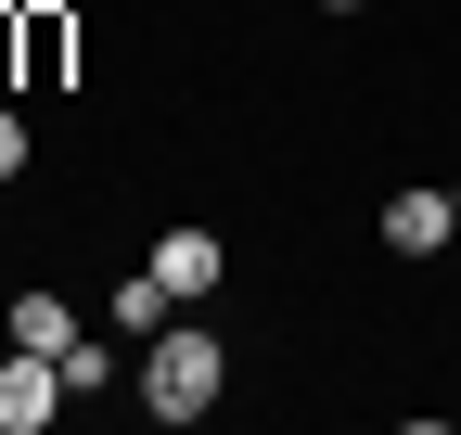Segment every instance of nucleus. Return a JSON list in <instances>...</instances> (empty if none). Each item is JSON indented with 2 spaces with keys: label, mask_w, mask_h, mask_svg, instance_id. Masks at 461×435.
Returning a JSON list of instances; mask_svg holds the SVG:
<instances>
[{
  "label": "nucleus",
  "mask_w": 461,
  "mask_h": 435,
  "mask_svg": "<svg viewBox=\"0 0 461 435\" xmlns=\"http://www.w3.org/2000/svg\"><path fill=\"white\" fill-rule=\"evenodd\" d=\"M230 385V346L205 333V320H167V333H141V410L154 422H205Z\"/></svg>",
  "instance_id": "obj_1"
},
{
  "label": "nucleus",
  "mask_w": 461,
  "mask_h": 435,
  "mask_svg": "<svg viewBox=\"0 0 461 435\" xmlns=\"http://www.w3.org/2000/svg\"><path fill=\"white\" fill-rule=\"evenodd\" d=\"M51 410H65V359H39V346H0V435H39Z\"/></svg>",
  "instance_id": "obj_2"
},
{
  "label": "nucleus",
  "mask_w": 461,
  "mask_h": 435,
  "mask_svg": "<svg viewBox=\"0 0 461 435\" xmlns=\"http://www.w3.org/2000/svg\"><path fill=\"white\" fill-rule=\"evenodd\" d=\"M141 269H154L167 295H218V269H230V244H218V231H193V218H180V231H154V256H141Z\"/></svg>",
  "instance_id": "obj_3"
},
{
  "label": "nucleus",
  "mask_w": 461,
  "mask_h": 435,
  "mask_svg": "<svg viewBox=\"0 0 461 435\" xmlns=\"http://www.w3.org/2000/svg\"><path fill=\"white\" fill-rule=\"evenodd\" d=\"M448 231H461L448 192H384V256H436Z\"/></svg>",
  "instance_id": "obj_4"
},
{
  "label": "nucleus",
  "mask_w": 461,
  "mask_h": 435,
  "mask_svg": "<svg viewBox=\"0 0 461 435\" xmlns=\"http://www.w3.org/2000/svg\"><path fill=\"white\" fill-rule=\"evenodd\" d=\"M14 51H26V77H14V90H65L77 26H65V13H14Z\"/></svg>",
  "instance_id": "obj_5"
},
{
  "label": "nucleus",
  "mask_w": 461,
  "mask_h": 435,
  "mask_svg": "<svg viewBox=\"0 0 461 435\" xmlns=\"http://www.w3.org/2000/svg\"><path fill=\"white\" fill-rule=\"evenodd\" d=\"M0 333L39 346V359H65V346H77V295H14V307H0Z\"/></svg>",
  "instance_id": "obj_6"
},
{
  "label": "nucleus",
  "mask_w": 461,
  "mask_h": 435,
  "mask_svg": "<svg viewBox=\"0 0 461 435\" xmlns=\"http://www.w3.org/2000/svg\"><path fill=\"white\" fill-rule=\"evenodd\" d=\"M103 320H115V333H129V346H141V333H167V320H180V295H167V282H154V269H129V282H115V295H103Z\"/></svg>",
  "instance_id": "obj_7"
},
{
  "label": "nucleus",
  "mask_w": 461,
  "mask_h": 435,
  "mask_svg": "<svg viewBox=\"0 0 461 435\" xmlns=\"http://www.w3.org/2000/svg\"><path fill=\"white\" fill-rule=\"evenodd\" d=\"M103 385H115V346L77 333V346H65V397H103Z\"/></svg>",
  "instance_id": "obj_8"
},
{
  "label": "nucleus",
  "mask_w": 461,
  "mask_h": 435,
  "mask_svg": "<svg viewBox=\"0 0 461 435\" xmlns=\"http://www.w3.org/2000/svg\"><path fill=\"white\" fill-rule=\"evenodd\" d=\"M26 154H39V129H26V102H0V180H26Z\"/></svg>",
  "instance_id": "obj_9"
},
{
  "label": "nucleus",
  "mask_w": 461,
  "mask_h": 435,
  "mask_svg": "<svg viewBox=\"0 0 461 435\" xmlns=\"http://www.w3.org/2000/svg\"><path fill=\"white\" fill-rule=\"evenodd\" d=\"M321 13H372V0H321Z\"/></svg>",
  "instance_id": "obj_10"
},
{
  "label": "nucleus",
  "mask_w": 461,
  "mask_h": 435,
  "mask_svg": "<svg viewBox=\"0 0 461 435\" xmlns=\"http://www.w3.org/2000/svg\"><path fill=\"white\" fill-rule=\"evenodd\" d=\"M448 205H461V180H448Z\"/></svg>",
  "instance_id": "obj_11"
}]
</instances>
